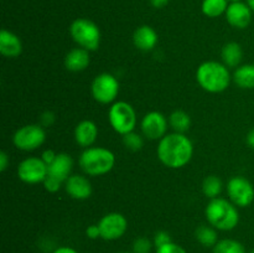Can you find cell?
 <instances>
[{"mask_svg":"<svg viewBox=\"0 0 254 253\" xmlns=\"http://www.w3.org/2000/svg\"><path fill=\"white\" fill-rule=\"evenodd\" d=\"M196 81L208 93H221L230 87L232 76L223 62L205 61L196 69Z\"/></svg>","mask_w":254,"mask_h":253,"instance_id":"7a4b0ae2","label":"cell"},{"mask_svg":"<svg viewBox=\"0 0 254 253\" xmlns=\"http://www.w3.org/2000/svg\"><path fill=\"white\" fill-rule=\"evenodd\" d=\"M228 200L237 207H248L254 201V186L243 176H233L226 185Z\"/></svg>","mask_w":254,"mask_h":253,"instance_id":"9c48e42d","label":"cell"},{"mask_svg":"<svg viewBox=\"0 0 254 253\" xmlns=\"http://www.w3.org/2000/svg\"><path fill=\"white\" fill-rule=\"evenodd\" d=\"M101 238L104 241H117L126 235L128 221L126 216L119 212L106 213L98 222Z\"/></svg>","mask_w":254,"mask_h":253,"instance_id":"8fae6325","label":"cell"},{"mask_svg":"<svg viewBox=\"0 0 254 253\" xmlns=\"http://www.w3.org/2000/svg\"><path fill=\"white\" fill-rule=\"evenodd\" d=\"M232 79L240 88H254V64H241L235 69Z\"/></svg>","mask_w":254,"mask_h":253,"instance_id":"44dd1931","label":"cell"},{"mask_svg":"<svg viewBox=\"0 0 254 253\" xmlns=\"http://www.w3.org/2000/svg\"><path fill=\"white\" fill-rule=\"evenodd\" d=\"M228 0H203L201 5L203 15L207 17H218L226 14L228 7Z\"/></svg>","mask_w":254,"mask_h":253,"instance_id":"d4e9b609","label":"cell"},{"mask_svg":"<svg viewBox=\"0 0 254 253\" xmlns=\"http://www.w3.org/2000/svg\"><path fill=\"white\" fill-rule=\"evenodd\" d=\"M155 253H188L184 247L175 242H170L168 245L163 246V247L156 248Z\"/></svg>","mask_w":254,"mask_h":253,"instance_id":"f546056e","label":"cell"},{"mask_svg":"<svg viewBox=\"0 0 254 253\" xmlns=\"http://www.w3.org/2000/svg\"><path fill=\"white\" fill-rule=\"evenodd\" d=\"M221 57L222 62L228 68H237L241 66V62L243 60V50L238 42L231 41L223 45L221 50Z\"/></svg>","mask_w":254,"mask_h":253,"instance_id":"ffe728a7","label":"cell"},{"mask_svg":"<svg viewBox=\"0 0 254 253\" xmlns=\"http://www.w3.org/2000/svg\"><path fill=\"white\" fill-rule=\"evenodd\" d=\"M49 176L57 179L61 183H66L67 179L72 175V169H73V159L67 153H59L56 159L50 164L49 166Z\"/></svg>","mask_w":254,"mask_h":253,"instance_id":"2e32d148","label":"cell"},{"mask_svg":"<svg viewBox=\"0 0 254 253\" xmlns=\"http://www.w3.org/2000/svg\"><path fill=\"white\" fill-rule=\"evenodd\" d=\"M42 184H44L45 190L49 191V192H51V193H55V192H57L60 189H61L62 184H64V183H61V181H59L57 179L51 178V176L47 175V178L45 179L44 183H42Z\"/></svg>","mask_w":254,"mask_h":253,"instance_id":"4dcf8cb0","label":"cell"},{"mask_svg":"<svg viewBox=\"0 0 254 253\" xmlns=\"http://www.w3.org/2000/svg\"><path fill=\"white\" fill-rule=\"evenodd\" d=\"M170 242H173V240H171L170 233L166 232V231H158V232L154 235L153 243H154V247L155 248L163 247V246L168 245V243H170Z\"/></svg>","mask_w":254,"mask_h":253,"instance_id":"f1b7e54d","label":"cell"},{"mask_svg":"<svg viewBox=\"0 0 254 253\" xmlns=\"http://www.w3.org/2000/svg\"><path fill=\"white\" fill-rule=\"evenodd\" d=\"M225 15L231 26L236 29H246L252 21L253 11L247 2L233 1L228 5Z\"/></svg>","mask_w":254,"mask_h":253,"instance_id":"4fadbf2b","label":"cell"},{"mask_svg":"<svg viewBox=\"0 0 254 253\" xmlns=\"http://www.w3.org/2000/svg\"><path fill=\"white\" fill-rule=\"evenodd\" d=\"M89 63H91L89 51L82 47L69 50L64 56V67L71 72L84 71L89 66Z\"/></svg>","mask_w":254,"mask_h":253,"instance_id":"d6986e66","label":"cell"},{"mask_svg":"<svg viewBox=\"0 0 254 253\" xmlns=\"http://www.w3.org/2000/svg\"><path fill=\"white\" fill-rule=\"evenodd\" d=\"M212 253H247L246 247L237 240L223 238L216 243L212 248Z\"/></svg>","mask_w":254,"mask_h":253,"instance_id":"484cf974","label":"cell"},{"mask_svg":"<svg viewBox=\"0 0 254 253\" xmlns=\"http://www.w3.org/2000/svg\"><path fill=\"white\" fill-rule=\"evenodd\" d=\"M250 253H254V250H252V251H251V252Z\"/></svg>","mask_w":254,"mask_h":253,"instance_id":"b9f144b4","label":"cell"},{"mask_svg":"<svg viewBox=\"0 0 254 253\" xmlns=\"http://www.w3.org/2000/svg\"><path fill=\"white\" fill-rule=\"evenodd\" d=\"M86 236L89 240H97L101 238V230H99L98 223L97 225H91L86 228Z\"/></svg>","mask_w":254,"mask_h":253,"instance_id":"d6a6232c","label":"cell"},{"mask_svg":"<svg viewBox=\"0 0 254 253\" xmlns=\"http://www.w3.org/2000/svg\"><path fill=\"white\" fill-rule=\"evenodd\" d=\"M253 235H254V232H253Z\"/></svg>","mask_w":254,"mask_h":253,"instance_id":"7bdbcfd3","label":"cell"},{"mask_svg":"<svg viewBox=\"0 0 254 253\" xmlns=\"http://www.w3.org/2000/svg\"><path fill=\"white\" fill-rule=\"evenodd\" d=\"M52 253H78L74 248L68 247V246H61V247H57L56 250L52 251Z\"/></svg>","mask_w":254,"mask_h":253,"instance_id":"d590c367","label":"cell"},{"mask_svg":"<svg viewBox=\"0 0 254 253\" xmlns=\"http://www.w3.org/2000/svg\"><path fill=\"white\" fill-rule=\"evenodd\" d=\"M22 52V42L20 37L6 29L0 31V54L7 59H16Z\"/></svg>","mask_w":254,"mask_h":253,"instance_id":"e0dca14e","label":"cell"},{"mask_svg":"<svg viewBox=\"0 0 254 253\" xmlns=\"http://www.w3.org/2000/svg\"><path fill=\"white\" fill-rule=\"evenodd\" d=\"M133 44L140 51H151L158 44V34L149 25H141L134 31Z\"/></svg>","mask_w":254,"mask_h":253,"instance_id":"ac0fdd59","label":"cell"},{"mask_svg":"<svg viewBox=\"0 0 254 253\" xmlns=\"http://www.w3.org/2000/svg\"><path fill=\"white\" fill-rule=\"evenodd\" d=\"M78 164L86 175L102 176L114 168L116 155L113 151L103 146H89L81 153Z\"/></svg>","mask_w":254,"mask_h":253,"instance_id":"277c9868","label":"cell"},{"mask_svg":"<svg viewBox=\"0 0 254 253\" xmlns=\"http://www.w3.org/2000/svg\"><path fill=\"white\" fill-rule=\"evenodd\" d=\"M205 216L208 225L217 231H232L240 223L238 207L223 197H216L208 201L205 208Z\"/></svg>","mask_w":254,"mask_h":253,"instance_id":"3957f363","label":"cell"},{"mask_svg":"<svg viewBox=\"0 0 254 253\" xmlns=\"http://www.w3.org/2000/svg\"><path fill=\"white\" fill-rule=\"evenodd\" d=\"M158 159L169 169H181L188 165L193 155V144L186 134L168 133L159 140Z\"/></svg>","mask_w":254,"mask_h":253,"instance_id":"6da1fadb","label":"cell"},{"mask_svg":"<svg viewBox=\"0 0 254 253\" xmlns=\"http://www.w3.org/2000/svg\"><path fill=\"white\" fill-rule=\"evenodd\" d=\"M196 241L203 247H215L218 242V233L215 227L211 225H201L195 231Z\"/></svg>","mask_w":254,"mask_h":253,"instance_id":"7402d4cb","label":"cell"},{"mask_svg":"<svg viewBox=\"0 0 254 253\" xmlns=\"http://www.w3.org/2000/svg\"><path fill=\"white\" fill-rule=\"evenodd\" d=\"M46 140V131L41 124H26L17 129L12 135L15 148L22 151H34Z\"/></svg>","mask_w":254,"mask_h":253,"instance_id":"ba28073f","label":"cell"},{"mask_svg":"<svg viewBox=\"0 0 254 253\" xmlns=\"http://www.w3.org/2000/svg\"><path fill=\"white\" fill-rule=\"evenodd\" d=\"M228 1H231V2H233V1H242V0H228Z\"/></svg>","mask_w":254,"mask_h":253,"instance_id":"ab89813d","label":"cell"},{"mask_svg":"<svg viewBox=\"0 0 254 253\" xmlns=\"http://www.w3.org/2000/svg\"><path fill=\"white\" fill-rule=\"evenodd\" d=\"M247 4H248V6L252 9V11L254 12V0H247Z\"/></svg>","mask_w":254,"mask_h":253,"instance_id":"f35d334b","label":"cell"},{"mask_svg":"<svg viewBox=\"0 0 254 253\" xmlns=\"http://www.w3.org/2000/svg\"><path fill=\"white\" fill-rule=\"evenodd\" d=\"M121 91L118 78L112 73L98 74L91 84V93L94 101L101 104H113Z\"/></svg>","mask_w":254,"mask_h":253,"instance_id":"52a82bcc","label":"cell"},{"mask_svg":"<svg viewBox=\"0 0 254 253\" xmlns=\"http://www.w3.org/2000/svg\"><path fill=\"white\" fill-rule=\"evenodd\" d=\"M154 247L153 241L148 237H138L134 240L131 246V252L133 253H150Z\"/></svg>","mask_w":254,"mask_h":253,"instance_id":"83f0119b","label":"cell"},{"mask_svg":"<svg viewBox=\"0 0 254 253\" xmlns=\"http://www.w3.org/2000/svg\"><path fill=\"white\" fill-rule=\"evenodd\" d=\"M117 253H133V252H117Z\"/></svg>","mask_w":254,"mask_h":253,"instance_id":"60d3db41","label":"cell"},{"mask_svg":"<svg viewBox=\"0 0 254 253\" xmlns=\"http://www.w3.org/2000/svg\"><path fill=\"white\" fill-rule=\"evenodd\" d=\"M16 173L22 183L34 185V184L44 183V180L49 175V168L41 158L29 156L20 161Z\"/></svg>","mask_w":254,"mask_h":253,"instance_id":"30bf717a","label":"cell"},{"mask_svg":"<svg viewBox=\"0 0 254 253\" xmlns=\"http://www.w3.org/2000/svg\"><path fill=\"white\" fill-rule=\"evenodd\" d=\"M143 136V134H138L135 131H130V133L126 134V135H123L124 146L131 151L140 150L144 145Z\"/></svg>","mask_w":254,"mask_h":253,"instance_id":"4316f807","label":"cell"},{"mask_svg":"<svg viewBox=\"0 0 254 253\" xmlns=\"http://www.w3.org/2000/svg\"><path fill=\"white\" fill-rule=\"evenodd\" d=\"M169 1H170V0H150V4L153 5L154 7H156V9H160V7L165 6Z\"/></svg>","mask_w":254,"mask_h":253,"instance_id":"8d00e7d4","label":"cell"},{"mask_svg":"<svg viewBox=\"0 0 254 253\" xmlns=\"http://www.w3.org/2000/svg\"><path fill=\"white\" fill-rule=\"evenodd\" d=\"M55 114L52 113V112L50 111H46L44 112V113L41 114V117H40V122H41V126H52V124L55 123Z\"/></svg>","mask_w":254,"mask_h":253,"instance_id":"1f68e13d","label":"cell"},{"mask_svg":"<svg viewBox=\"0 0 254 253\" xmlns=\"http://www.w3.org/2000/svg\"><path fill=\"white\" fill-rule=\"evenodd\" d=\"M108 122L113 130L123 136L135 129L136 113L128 102L117 101L109 107Z\"/></svg>","mask_w":254,"mask_h":253,"instance_id":"8992f818","label":"cell"},{"mask_svg":"<svg viewBox=\"0 0 254 253\" xmlns=\"http://www.w3.org/2000/svg\"><path fill=\"white\" fill-rule=\"evenodd\" d=\"M247 144L250 148L254 149V128L247 134Z\"/></svg>","mask_w":254,"mask_h":253,"instance_id":"74e56055","label":"cell"},{"mask_svg":"<svg viewBox=\"0 0 254 253\" xmlns=\"http://www.w3.org/2000/svg\"><path fill=\"white\" fill-rule=\"evenodd\" d=\"M169 126L176 133L185 134L191 126V117L185 111H174L169 117Z\"/></svg>","mask_w":254,"mask_h":253,"instance_id":"603a6c76","label":"cell"},{"mask_svg":"<svg viewBox=\"0 0 254 253\" xmlns=\"http://www.w3.org/2000/svg\"><path fill=\"white\" fill-rule=\"evenodd\" d=\"M64 190L69 197L82 201L91 197L93 188L88 178L79 174H73L64 183Z\"/></svg>","mask_w":254,"mask_h":253,"instance_id":"5bb4252c","label":"cell"},{"mask_svg":"<svg viewBox=\"0 0 254 253\" xmlns=\"http://www.w3.org/2000/svg\"><path fill=\"white\" fill-rule=\"evenodd\" d=\"M168 118L158 111L146 113L140 122L141 134L149 140H160L168 134Z\"/></svg>","mask_w":254,"mask_h":253,"instance_id":"7c38bea8","label":"cell"},{"mask_svg":"<svg viewBox=\"0 0 254 253\" xmlns=\"http://www.w3.org/2000/svg\"><path fill=\"white\" fill-rule=\"evenodd\" d=\"M69 35L78 47L87 51H96L101 45V30L98 25L89 19L79 17L73 20L69 26Z\"/></svg>","mask_w":254,"mask_h":253,"instance_id":"5b68a950","label":"cell"},{"mask_svg":"<svg viewBox=\"0 0 254 253\" xmlns=\"http://www.w3.org/2000/svg\"><path fill=\"white\" fill-rule=\"evenodd\" d=\"M223 190V183L218 176L208 175L202 181V192L207 198L220 197L221 192Z\"/></svg>","mask_w":254,"mask_h":253,"instance_id":"cb8c5ba5","label":"cell"},{"mask_svg":"<svg viewBox=\"0 0 254 253\" xmlns=\"http://www.w3.org/2000/svg\"><path fill=\"white\" fill-rule=\"evenodd\" d=\"M56 156H57V154L55 153L54 150H50V149H46V150L42 151V154H41V156H40V158H41L42 160L45 161V164H47V166H49L50 164H51L52 161H54L55 159H56Z\"/></svg>","mask_w":254,"mask_h":253,"instance_id":"836d02e7","label":"cell"},{"mask_svg":"<svg viewBox=\"0 0 254 253\" xmlns=\"http://www.w3.org/2000/svg\"><path fill=\"white\" fill-rule=\"evenodd\" d=\"M9 164H10V159L9 156H7V154L5 153V151H1V153H0V171L4 173V171L7 169V166H9Z\"/></svg>","mask_w":254,"mask_h":253,"instance_id":"e575fe53","label":"cell"},{"mask_svg":"<svg viewBox=\"0 0 254 253\" xmlns=\"http://www.w3.org/2000/svg\"><path fill=\"white\" fill-rule=\"evenodd\" d=\"M98 133L97 124L93 121L84 119V121L79 122L74 128V140H76L77 145L87 149L96 143Z\"/></svg>","mask_w":254,"mask_h":253,"instance_id":"9a60e30c","label":"cell"}]
</instances>
